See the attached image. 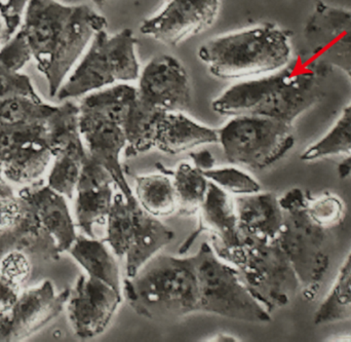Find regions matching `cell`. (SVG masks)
Returning <instances> with one entry per match:
<instances>
[{"label": "cell", "instance_id": "cell-34", "mask_svg": "<svg viewBox=\"0 0 351 342\" xmlns=\"http://www.w3.org/2000/svg\"><path fill=\"white\" fill-rule=\"evenodd\" d=\"M0 273L22 287L30 279L32 263L28 253L10 251L0 258Z\"/></svg>", "mask_w": 351, "mask_h": 342}, {"label": "cell", "instance_id": "cell-2", "mask_svg": "<svg viewBox=\"0 0 351 342\" xmlns=\"http://www.w3.org/2000/svg\"><path fill=\"white\" fill-rule=\"evenodd\" d=\"M319 74L300 59L280 71L233 84L215 99L212 107L221 115L267 117L293 125L321 99Z\"/></svg>", "mask_w": 351, "mask_h": 342}, {"label": "cell", "instance_id": "cell-3", "mask_svg": "<svg viewBox=\"0 0 351 342\" xmlns=\"http://www.w3.org/2000/svg\"><path fill=\"white\" fill-rule=\"evenodd\" d=\"M134 312L152 320H172L200 313L193 255L156 254L121 288Z\"/></svg>", "mask_w": 351, "mask_h": 342}, {"label": "cell", "instance_id": "cell-38", "mask_svg": "<svg viewBox=\"0 0 351 342\" xmlns=\"http://www.w3.org/2000/svg\"><path fill=\"white\" fill-rule=\"evenodd\" d=\"M340 178L346 179L351 175V156L343 160L338 167Z\"/></svg>", "mask_w": 351, "mask_h": 342}, {"label": "cell", "instance_id": "cell-21", "mask_svg": "<svg viewBox=\"0 0 351 342\" xmlns=\"http://www.w3.org/2000/svg\"><path fill=\"white\" fill-rule=\"evenodd\" d=\"M241 242L243 239L271 241L278 239L282 228L280 199L274 193H256L234 197Z\"/></svg>", "mask_w": 351, "mask_h": 342}, {"label": "cell", "instance_id": "cell-27", "mask_svg": "<svg viewBox=\"0 0 351 342\" xmlns=\"http://www.w3.org/2000/svg\"><path fill=\"white\" fill-rule=\"evenodd\" d=\"M173 183L178 199L177 213L183 216L198 213L210 184L204 172L189 162H181L173 174Z\"/></svg>", "mask_w": 351, "mask_h": 342}, {"label": "cell", "instance_id": "cell-12", "mask_svg": "<svg viewBox=\"0 0 351 342\" xmlns=\"http://www.w3.org/2000/svg\"><path fill=\"white\" fill-rule=\"evenodd\" d=\"M305 51L301 59L323 72L337 68L351 75V12L317 1L303 30Z\"/></svg>", "mask_w": 351, "mask_h": 342}, {"label": "cell", "instance_id": "cell-24", "mask_svg": "<svg viewBox=\"0 0 351 342\" xmlns=\"http://www.w3.org/2000/svg\"><path fill=\"white\" fill-rule=\"evenodd\" d=\"M68 252L82 265L88 277L100 280L121 292L119 265L114 253L105 245L104 241L78 236Z\"/></svg>", "mask_w": 351, "mask_h": 342}, {"label": "cell", "instance_id": "cell-39", "mask_svg": "<svg viewBox=\"0 0 351 342\" xmlns=\"http://www.w3.org/2000/svg\"><path fill=\"white\" fill-rule=\"evenodd\" d=\"M351 269V253L350 256L346 259V262L342 265L341 269H340L339 273H344V271H348Z\"/></svg>", "mask_w": 351, "mask_h": 342}, {"label": "cell", "instance_id": "cell-35", "mask_svg": "<svg viewBox=\"0 0 351 342\" xmlns=\"http://www.w3.org/2000/svg\"><path fill=\"white\" fill-rule=\"evenodd\" d=\"M31 0H0V18L3 23L1 42L10 40L20 29Z\"/></svg>", "mask_w": 351, "mask_h": 342}, {"label": "cell", "instance_id": "cell-6", "mask_svg": "<svg viewBox=\"0 0 351 342\" xmlns=\"http://www.w3.org/2000/svg\"><path fill=\"white\" fill-rule=\"evenodd\" d=\"M210 245L221 259L235 267L250 293L270 314L289 304L301 287L278 239H243L241 245L233 248Z\"/></svg>", "mask_w": 351, "mask_h": 342}, {"label": "cell", "instance_id": "cell-31", "mask_svg": "<svg viewBox=\"0 0 351 342\" xmlns=\"http://www.w3.org/2000/svg\"><path fill=\"white\" fill-rule=\"evenodd\" d=\"M206 178L229 195H245L259 193L261 186L251 175L235 167L214 168L204 172Z\"/></svg>", "mask_w": 351, "mask_h": 342}, {"label": "cell", "instance_id": "cell-7", "mask_svg": "<svg viewBox=\"0 0 351 342\" xmlns=\"http://www.w3.org/2000/svg\"><path fill=\"white\" fill-rule=\"evenodd\" d=\"M308 193L292 188L280 197L284 219L278 244L292 263L304 296L313 300L329 269L327 230L315 223L307 211Z\"/></svg>", "mask_w": 351, "mask_h": 342}, {"label": "cell", "instance_id": "cell-9", "mask_svg": "<svg viewBox=\"0 0 351 342\" xmlns=\"http://www.w3.org/2000/svg\"><path fill=\"white\" fill-rule=\"evenodd\" d=\"M200 313L247 323H268L270 313L250 293L234 267L204 243L193 255Z\"/></svg>", "mask_w": 351, "mask_h": 342}, {"label": "cell", "instance_id": "cell-33", "mask_svg": "<svg viewBox=\"0 0 351 342\" xmlns=\"http://www.w3.org/2000/svg\"><path fill=\"white\" fill-rule=\"evenodd\" d=\"M307 211L315 223L328 230L342 221L344 205L339 197L326 193L315 199L309 197Z\"/></svg>", "mask_w": 351, "mask_h": 342}, {"label": "cell", "instance_id": "cell-37", "mask_svg": "<svg viewBox=\"0 0 351 342\" xmlns=\"http://www.w3.org/2000/svg\"><path fill=\"white\" fill-rule=\"evenodd\" d=\"M190 156H191L192 164L196 167L198 170L202 171V172L212 170V169L215 168V164H216V160H215L214 156L206 149L192 152Z\"/></svg>", "mask_w": 351, "mask_h": 342}, {"label": "cell", "instance_id": "cell-28", "mask_svg": "<svg viewBox=\"0 0 351 342\" xmlns=\"http://www.w3.org/2000/svg\"><path fill=\"white\" fill-rule=\"evenodd\" d=\"M53 158L49 148H24L8 156L0 166V171L2 176L16 184H31L45 174Z\"/></svg>", "mask_w": 351, "mask_h": 342}, {"label": "cell", "instance_id": "cell-20", "mask_svg": "<svg viewBox=\"0 0 351 342\" xmlns=\"http://www.w3.org/2000/svg\"><path fill=\"white\" fill-rule=\"evenodd\" d=\"M198 214V228L193 236L181 247L180 252H185L202 232H210V243L223 248H233L241 244L234 199L210 181L206 199Z\"/></svg>", "mask_w": 351, "mask_h": 342}, {"label": "cell", "instance_id": "cell-13", "mask_svg": "<svg viewBox=\"0 0 351 342\" xmlns=\"http://www.w3.org/2000/svg\"><path fill=\"white\" fill-rule=\"evenodd\" d=\"M14 250L24 251L45 260L58 261L56 241L43 228L36 213L12 186L0 181V258Z\"/></svg>", "mask_w": 351, "mask_h": 342}, {"label": "cell", "instance_id": "cell-41", "mask_svg": "<svg viewBox=\"0 0 351 342\" xmlns=\"http://www.w3.org/2000/svg\"><path fill=\"white\" fill-rule=\"evenodd\" d=\"M3 23H2L1 18H0V41H2V37H3Z\"/></svg>", "mask_w": 351, "mask_h": 342}, {"label": "cell", "instance_id": "cell-10", "mask_svg": "<svg viewBox=\"0 0 351 342\" xmlns=\"http://www.w3.org/2000/svg\"><path fill=\"white\" fill-rule=\"evenodd\" d=\"M106 224L105 244L117 256L125 257L128 277L135 276L174 240V232L160 218L146 212L137 199L128 201L119 191L115 193Z\"/></svg>", "mask_w": 351, "mask_h": 342}, {"label": "cell", "instance_id": "cell-15", "mask_svg": "<svg viewBox=\"0 0 351 342\" xmlns=\"http://www.w3.org/2000/svg\"><path fill=\"white\" fill-rule=\"evenodd\" d=\"M121 300L123 292L100 280L80 276L67 302L68 317L76 337L88 339L102 334Z\"/></svg>", "mask_w": 351, "mask_h": 342}, {"label": "cell", "instance_id": "cell-5", "mask_svg": "<svg viewBox=\"0 0 351 342\" xmlns=\"http://www.w3.org/2000/svg\"><path fill=\"white\" fill-rule=\"evenodd\" d=\"M137 88L119 84L90 93L80 107V131L88 156L104 167L128 201L135 199L125 178L121 156L127 146L123 119Z\"/></svg>", "mask_w": 351, "mask_h": 342}, {"label": "cell", "instance_id": "cell-42", "mask_svg": "<svg viewBox=\"0 0 351 342\" xmlns=\"http://www.w3.org/2000/svg\"><path fill=\"white\" fill-rule=\"evenodd\" d=\"M1 180H3V179H2V173H1V171H0V181Z\"/></svg>", "mask_w": 351, "mask_h": 342}, {"label": "cell", "instance_id": "cell-36", "mask_svg": "<svg viewBox=\"0 0 351 342\" xmlns=\"http://www.w3.org/2000/svg\"><path fill=\"white\" fill-rule=\"evenodd\" d=\"M21 286L0 273V313L8 312L20 298Z\"/></svg>", "mask_w": 351, "mask_h": 342}, {"label": "cell", "instance_id": "cell-19", "mask_svg": "<svg viewBox=\"0 0 351 342\" xmlns=\"http://www.w3.org/2000/svg\"><path fill=\"white\" fill-rule=\"evenodd\" d=\"M19 195L34 210L60 252H68L78 236L66 197L40 181L27 185Z\"/></svg>", "mask_w": 351, "mask_h": 342}, {"label": "cell", "instance_id": "cell-29", "mask_svg": "<svg viewBox=\"0 0 351 342\" xmlns=\"http://www.w3.org/2000/svg\"><path fill=\"white\" fill-rule=\"evenodd\" d=\"M339 154L351 156V104L344 109L334 127L301 154V160L313 162Z\"/></svg>", "mask_w": 351, "mask_h": 342}, {"label": "cell", "instance_id": "cell-25", "mask_svg": "<svg viewBox=\"0 0 351 342\" xmlns=\"http://www.w3.org/2000/svg\"><path fill=\"white\" fill-rule=\"evenodd\" d=\"M134 195L140 206L156 217H166L177 213L178 199L173 179L166 175L148 174L136 177Z\"/></svg>", "mask_w": 351, "mask_h": 342}, {"label": "cell", "instance_id": "cell-30", "mask_svg": "<svg viewBox=\"0 0 351 342\" xmlns=\"http://www.w3.org/2000/svg\"><path fill=\"white\" fill-rule=\"evenodd\" d=\"M351 318V269L339 273L335 285L317 310V325L339 322Z\"/></svg>", "mask_w": 351, "mask_h": 342}, {"label": "cell", "instance_id": "cell-43", "mask_svg": "<svg viewBox=\"0 0 351 342\" xmlns=\"http://www.w3.org/2000/svg\"><path fill=\"white\" fill-rule=\"evenodd\" d=\"M350 80H351V75L350 76Z\"/></svg>", "mask_w": 351, "mask_h": 342}, {"label": "cell", "instance_id": "cell-8", "mask_svg": "<svg viewBox=\"0 0 351 342\" xmlns=\"http://www.w3.org/2000/svg\"><path fill=\"white\" fill-rule=\"evenodd\" d=\"M137 39L131 29L108 34L99 31L77 66L68 76L59 100L84 97L90 93L139 78L141 68L136 51Z\"/></svg>", "mask_w": 351, "mask_h": 342}, {"label": "cell", "instance_id": "cell-22", "mask_svg": "<svg viewBox=\"0 0 351 342\" xmlns=\"http://www.w3.org/2000/svg\"><path fill=\"white\" fill-rule=\"evenodd\" d=\"M219 143L218 131L186 117L166 112L160 123L156 148L164 154H179L198 146Z\"/></svg>", "mask_w": 351, "mask_h": 342}, {"label": "cell", "instance_id": "cell-23", "mask_svg": "<svg viewBox=\"0 0 351 342\" xmlns=\"http://www.w3.org/2000/svg\"><path fill=\"white\" fill-rule=\"evenodd\" d=\"M165 111L135 97L125 110L123 119L127 146L125 154L134 158L156 148V138Z\"/></svg>", "mask_w": 351, "mask_h": 342}, {"label": "cell", "instance_id": "cell-16", "mask_svg": "<svg viewBox=\"0 0 351 342\" xmlns=\"http://www.w3.org/2000/svg\"><path fill=\"white\" fill-rule=\"evenodd\" d=\"M221 0H169L164 8L142 23L140 30L166 45H177L204 32L218 18Z\"/></svg>", "mask_w": 351, "mask_h": 342}, {"label": "cell", "instance_id": "cell-1", "mask_svg": "<svg viewBox=\"0 0 351 342\" xmlns=\"http://www.w3.org/2000/svg\"><path fill=\"white\" fill-rule=\"evenodd\" d=\"M106 28L105 16L86 4L31 0L19 32L55 97L95 35Z\"/></svg>", "mask_w": 351, "mask_h": 342}, {"label": "cell", "instance_id": "cell-11", "mask_svg": "<svg viewBox=\"0 0 351 342\" xmlns=\"http://www.w3.org/2000/svg\"><path fill=\"white\" fill-rule=\"evenodd\" d=\"M218 135L227 162L252 170L272 166L295 145L292 125L267 117H233Z\"/></svg>", "mask_w": 351, "mask_h": 342}, {"label": "cell", "instance_id": "cell-14", "mask_svg": "<svg viewBox=\"0 0 351 342\" xmlns=\"http://www.w3.org/2000/svg\"><path fill=\"white\" fill-rule=\"evenodd\" d=\"M71 289L56 294L51 282L25 290L12 310L0 313V342L20 341L47 326L67 304Z\"/></svg>", "mask_w": 351, "mask_h": 342}, {"label": "cell", "instance_id": "cell-40", "mask_svg": "<svg viewBox=\"0 0 351 342\" xmlns=\"http://www.w3.org/2000/svg\"><path fill=\"white\" fill-rule=\"evenodd\" d=\"M97 6H103L106 3L107 0H92Z\"/></svg>", "mask_w": 351, "mask_h": 342}, {"label": "cell", "instance_id": "cell-32", "mask_svg": "<svg viewBox=\"0 0 351 342\" xmlns=\"http://www.w3.org/2000/svg\"><path fill=\"white\" fill-rule=\"evenodd\" d=\"M14 97L41 100L30 77L12 67L0 56V99Z\"/></svg>", "mask_w": 351, "mask_h": 342}, {"label": "cell", "instance_id": "cell-4", "mask_svg": "<svg viewBox=\"0 0 351 342\" xmlns=\"http://www.w3.org/2000/svg\"><path fill=\"white\" fill-rule=\"evenodd\" d=\"M198 57L222 80L267 75L290 63V33L271 23L256 25L210 39L198 49Z\"/></svg>", "mask_w": 351, "mask_h": 342}, {"label": "cell", "instance_id": "cell-18", "mask_svg": "<svg viewBox=\"0 0 351 342\" xmlns=\"http://www.w3.org/2000/svg\"><path fill=\"white\" fill-rule=\"evenodd\" d=\"M117 188L110 173L88 156L76 186L75 217L86 236L96 238V225L106 224Z\"/></svg>", "mask_w": 351, "mask_h": 342}, {"label": "cell", "instance_id": "cell-26", "mask_svg": "<svg viewBox=\"0 0 351 342\" xmlns=\"http://www.w3.org/2000/svg\"><path fill=\"white\" fill-rule=\"evenodd\" d=\"M88 158V151L82 137L60 150L55 156L53 167L47 178V185L53 191L71 199Z\"/></svg>", "mask_w": 351, "mask_h": 342}, {"label": "cell", "instance_id": "cell-17", "mask_svg": "<svg viewBox=\"0 0 351 342\" xmlns=\"http://www.w3.org/2000/svg\"><path fill=\"white\" fill-rule=\"evenodd\" d=\"M138 96L165 112H185L192 103L189 76L173 56L154 57L140 72Z\"/></svg>", "mask_w": 351, "mask_h": 342}]
</instances>
